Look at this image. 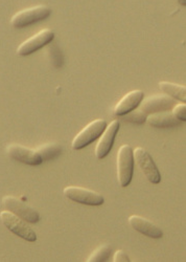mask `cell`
Segmentation results:
<instances>
[{"instance_id":"cell-1","label":"cell","mask_w":186,"mask_h":262,"mask_svg":"<svg viewBox=\"0 0 186 262\" xmlns=\"http://www.w3.org/2000/svg\"><path fill=\"white\" fill-rule=\"evenodd\" d=\"M50 14L51 10L47 6L38 5L15 13L11 18V25L14 28L22 29L46 19Z\"/></svg>"},{"instance_id":"cell-2","label":"cell","mask_w":186,"mask_h":262,"mask_svg":"<svg viewBox=\"0 0 186 262\" xmlns=\"http://www.w3.org/2000/svg\"><path fill=\"white\" fill-rule=\"evenodd\" d=\"M117 180L121 187H128L132 181L134 171L133 149L130 145H122L118 149L117 158Z\"/></svg>"},{"instance_id":"cell-3","label":"cell","mask_w":186,"mask_h":262,"mask_svg":"<svg viewBox=\"0 0 186 262\" xmlns=\"http://www.w3.org/2000/svg\"><path fill=\"white\" fill-rule=\"evenodd\" d=\"M0 220H2L7 229H9L15 235L23 238L26 242H36V232L28 225V222L22 220V218H20L8 210H5L0 212Z\"/></svg>"},{"instance_id":"cell-4","label":"cell","mask_w":186,"mask_h":262,"mask_svg":"<svg viewBox=\"0 0 186 262\" xmlns=\"http://www.w3.org/2000/svg\"><path fill=\"white\" fill-rule=\"evenodd\" d=\"M107 122L104 119H96L83 128L73 138L71 147L73 150H81L97 140L105 130Z\"/></svg>"},{"instance_id":"cell-5","label":"cell","mask_w":186,"mask_h":262,"mask_svg":"<svg viewBox=\"0 0 186 262\" xmlns=\"http://www.w3.org/2000/svg\"><path fill=\"white\" fill-rule=\"evenodd\" d=\"M133 158L138 167L141 169L144 177L152 184H159L161 181V176L159 169L157 168L155 162L149 152L142 147H137L133 150Z\"/></svg>"},{"instance_id":"cell-6","label":"cell","mask_w":186,"mask_h":262,"mask_svg":"<svg viewBox=\"0 0 186 262\" xmlns=\"http://www.w3.org/2000/svg\"><path fill=\"white\" fill-rule=\"evenodd\" d=\"M63 193L67 199L87 206H100L105 202L104 196L101 194L83 187L68 186L64 188Z\"/></svg>"},{"instance_id":"cell-7","label":"cell","mask_w":186,"mask_h":262,"mask_svg":"<svg viewBox=\"0 0 186 262\" xmlns=\"http://www.w3.org/2000/svg\"><path fill=\"white\" fill-rule=\"evenodd\" d=\"M2 204L6 210L14 213L30 224H36L40 221V215L35 209L15 196H5Z\"/></svg>"},{"instance_id":"cell-8","label":"cell","mask_w":186,"mask_h":262,"mask_svg":"<svg viewBox=\"0 0 186 262\" xmlns=\"http://www.w3.org/2000/svg\"><path fill=\"white\" fill-rule=\"evenodd\" d=\"M55 38V34L50 29H43L36 33L32 37L23 41L17 49V54L19 56H29L36 51L44 48Z\"/></svg>"},{"instance_id":"cell-9","label":"cell","mask_w":186,"mask_h":262,"mask_svg":"<svg viewBox=\"0 0 186 262\" xmlns=\"http://www.w3.org/2000/svg\"><path fill=\"white\" fill-rule=\"evenodd\" d=\"M176 104V100L171 98L170 96L165 94L153 95L149 96L146 99H142L138 108H140L143 113L147 115L160 113V112H167L172 111V108Z\"/></svg>"},{"instance_id":"cell-10","label":"cell","mask_w":186,"mask_h":262,"mask_svg":"<svg viewBox=\"0 0 186 262\" xmlns=\"http://www.w3.org/2000/svg\"><path fill=\"white\" fill-rule=\"evenodd\" d=\"M119 130V122L113 120L109 125L106 126L105 130L99 137V141L95 147V157L98 160L106 158L112 149L116 135Z\"/></svg>"},{"instance_id":"cell-11","label":"cell","mask_w":186,"mask_h":262,"mask_svg":"<svg viewBox=\"0 0 186 262\" xmlns=\"http://www.w3.org/2000/svg\"><path fill=\"white\" fill-rule=\"evenodd\" d=\"M7 152L9 157H11L13 160L23 163L25 165L38 166L43 162V160L38 155L36 149L34 150L22 145L11 144L7 147Z\"/></svg>"},{"instance_id":"cell-12","label":"cell","mask_w":186,"mask_h":262,"mask_svg":"<svg viewBox=\"0 0 186 262\" xmlns=\"http://www.w3.org/2000/svg\"><path fill=\"white\" fill-rule=\"evenodd\" d=\"M129 225L137 232L151 238L157 239L163 236V232L159 227H157L153 222L139 215H131L129 217Z\"/></svg>"},{"instance_id":"cell-13","label":"cell","mask_w":186,"mask_h":262,"mask_svg":"<svg viewBox=\"0 0 186 262\" xmlns=\"http://www.w3.org/2000/svg\"><path fill=\"white\" fill-rule=\"evenodd\" d=\"M143 98H144L143 92L140 90H135V91L129 92L128 94L123 96L115 105L114 115L119 117V116H122V115H125V114L133 111V109H135L139 106V104Z\"/></svg>"},{"instance_id":"cell-14","label":"cell","mask_w":186,"mask_h":262,"mask_svg":"<svg viewBox=\"0 0 186 262\" xmlns=\"http://www.w3.org/2000/svg\"><path fill=\"white\" fill-rule=\"evenodd\" d=\"M149 125L156 128H170L182 125L184 122L178 120L172 113V111L154 113L147 116V120Z\"/></svg>"},{"instance_id":"cell-15","label":"cell","mask_w":186,"mask_h":262,"mask_svg":"<svg viewBox=\"0 0 186 262\" xmlns=\"http://www.w3.org/2000/svg\"><path fill=\"white\" fill-rule=\"evenodd\" d=\"M159 90L165 94L170 96L171 98L175 100H179L180 102L185 103L186 101V87L185 85L176 84L168 81H161L158 84Z\"/></svg>"},{"instance_id":"cell-16","label":"cell","mask_w":186,"mask_h":262,"mask_svg":"<svg viewBox=\"0 0 186 262\" xmlns=\"http://www.w3.org/2000/svg\"><path fill=\"white\" fill-rule=\"evenodd\" d=\"M36 151L43 161H49L58 158L62 154V147L55 143H48L39 146Z\"/></svg>"},{"instance_id":"cell-17","label":"cell","mask_w":186,"mask_h":262,"mask_svg":"<svg viewBox=\"0 0 186 262\" xmlns=\"http://www.w3.org/2000/svg\"><path fill=\"white\" fill-rule=\"evenodd\" d=\"M46 53L48 55V58L50 59L51 63L55 65L57 69L61 68L63 65V55H62L60 49L58 48V46L54 41L49 42L48 45H46L45 47Z\"/></svg>"},{"instance_id":"cell-18","label":"cell","mask_w":186,"mask_h":262,"mask_svg":"<svg viewBox=\"0 0 186 262\" xmlns=\"http://www.w3.org/2000/svg\"><path fill=\"white\" fill-rule=\"evenodd\" d=\"M112 249L108 245H102L96 248L87 259L88 262H105L110 258Z\"/></svg>"},{"instance_id":"cell-19","label":"cell","mask_w":186,"mask_h":262,"mask_svg":"<svg viewBox=\"0 0 186 262\" xmlns=\"http://www.w3.org/2000/svg\"><path fill=\"white\" fill-rule=\"evenodd\" d=\"M147 114L143 113L140 108H135L133 109V111L122 115V116H119V118L125 121V122H128V123H133V124H142L146 122L147 120Z\"/></svg>"},{"instance_id":"cell-20","label":"cell","mask_w":186,"mask_h":262,"mask_svg":"<svg viewBox=\"0 0 186 262\" xmlns=\"http://www.w3.org/2000/svg\"><path fill=\"white\" fill-rule=\"evenodd\" d=\"M172 113L178 120L185 122L186 121V104L183 102L178 104L176 103L172 108Z\"/></svg>"},{"instance_id":"cell-21","label":"cell","mask_w":186,"mask_h":262,"mask_svg":"<svg viewBox=\"0 0 186 262\" xmlns=\"http://www.w3.org/2000/svg\"><path fill=\"white\" fill-rule=\"evenodd\" d=\"M113 261H115V262H130L131 260L128 257V255L122 250H117L114 254Z\"/></svg>"},{"instance_id":"cell-22","label":"cell","mask_w":186,"mask_h":262,"mask_svg":"<svg viewBox=\"0 0 186 262\" xmlns=\"http://www.w3.org/2000/svg\"><path fill=\"white\" fill-rule=\"evenodd\" d=\"M176 2H177L180 6H182V7H185V6H186V0H176Z\"/></svg>"}]
</instances>
